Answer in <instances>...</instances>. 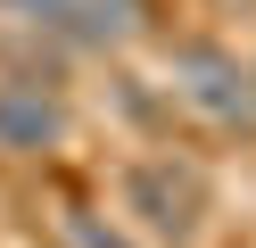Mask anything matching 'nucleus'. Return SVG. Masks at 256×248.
Segmentation results:
<instances>
[{"label": "nucleus", "mask_w": 256, "mask_h": 248, "mask_svg": "<svg viewBox=\"0 0 256 248\" xmlns=\"http://www.w3.org/2000/svg\"><path fill=\"white\" fill-rule=\"evenodd\" d=\"M174 99L198 108L206 124H256V66H240L215 42H190L174 50Z\"/></svg>", "instance_id": "1"}, {"label": "nucleus", "mask_w": 256, "mask_h": 248, "mask_svg": "<svg viewBox=\"0 0 256 248\" xmlns=\"http://www.w3.org/2000/svg\"><path fill=\"white\" fill-rule=\"evenodd\" d=\"M66 248H132V240H124V231H108L100 215H74V223H66Z\"/></svg>", "instance_id": "4"}, {"label": "nucleus", "mask_w": 256, "mask_h": 248, "mask_svg": "<svg viewBox=\"0 0 256 248\" xmlns=\"http://www.w3.org/2000/svg\"><path fill=\"white\" fill-rule=\"evenodd\" d=\"M66 108L50 83H0V149H58Z\"/></svg>", "instance_id": "3"}, {"label": "nucleus", "mask_w": 256, "mask_h": 248, "mask_svg": "<svg viewBox=\"0 0 256 248\" xmlns=\"http://www.w3.org/2000/svg\"><path fill=\"white\" fill-rule=\"evenodd\" d=\"M124 207H132L157 240L182 248V240H198L206 190H198V174H190V165H174V157H140L132 174H124Z\"/></svg>", "instance_id": "2"}]
</instances>
